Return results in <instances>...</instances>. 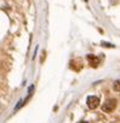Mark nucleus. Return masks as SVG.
<instances>
[{
  "mask_svg": "<svg viewBox=\"0 0 120 123\" xmlns=\"http://www.w3.org/2000/svg\"><path fill=\"white\" fill-rule=\"evenodd\" d=\"M86 104H87L89 109L93 110V109H96V107L99 105V98L96 97V95H90V97H87V99H86Z\"/></svg>",
  "mask_w": 120,
  "mask_h": 123,
  "instance_id": "obj_1",
  "label": "nucleus"
},
{
  "mask_svg": "<svg viewBox=\"0 0 120 123\" xmlns=\"http://www.w3.org/2000/svg\"><path fill=\"white\" fill-rule=\"evenodd\" d=\"M116 106V100L115 99H108L103 105H102V110L104 112H112Z\"/></svg>",
  "mask_w": 120,
  "mask_h": 123,
  "instance_id": "obj_2",
  "label": "nucleus"
},
{
  "mask_svg": "<svg viewBox=\"0 0 120 123\" xmlns=\"http://www.w3.org/2000/svg\"><path fill=\"white\" fill-rule=\"evenodd\" d=\"M87 60L90 62V64H91L93 68H96V67L98 65V63H99V59H98L96 55H93V54H87Z\"/></svg>",
  "mask_w": 120,
  "mask_h": 123,
  "instance_id": "obj_3",
  "label": "nucleus"
},
{
  "mask_svg": "<svg viewBox=\"0 0 120 123\" xmlns=\"http://www.w3.org/2000/svg\"><path fill=\"white\" fill-rule=\"evenodd\" d=\"M113 88H114V91H116V92H120V80H116V81L114 82V85H113Z\"/></svg>",
  "mask_w": 120,
  "mask_h": 123,
  "instance_id": "obj_4",
  "label": "nucleus"
},
{
  "mask_svg": "<svg viewBox=\"0 0 120 123\" xmlns=\"http://www.w3.org/2000/svg\"><path fill=\"white\" fill-rule=\"evenodd\" d=\"M101 45H103L104 47H114V45H112V43H109V42H106V41H102Z\"/></svg>",
  "mask_w": 120,
  "mask_h": 123,
  "instance_id": "obj_5",
  "label": "nucleus"
},
{
  "mask_svg": "<svg viewBox=\"0 0 120 123\" xmlns=\"http://www.w3.org/2000/svg\"><path fill=\"white\" fill-rule=\"evenodd\" d=\"M79 123H87V122H85V121H81V122H79Z\"/></svg>",
  "mask_w": 120,
  "mask_h": 123,
  "instance_id": "obj_6",
  "label": "nucleus"
},
{
  "mask_svg": "<svg viewBox=\"0 0 120 123\" xmlns=\"http://www.w3.org/2000/svg\"><path fill=\"white\" fill-rule=\"evenodd\" d=\"M85 1H87V0H85Z\"/></svg>",
  "mask_w": 120,
  "mask_h": 123,
  "instance_id": "obj_7",
  "label": "nucleus"
}]
</instances>
